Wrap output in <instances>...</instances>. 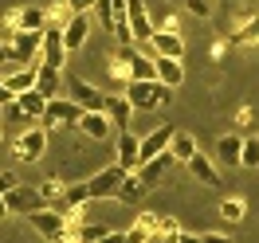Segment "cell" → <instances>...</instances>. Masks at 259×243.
Instances as JSON below:
<instances>
[{"label":"cell","instance_id":"obj_8","mask_svg":"<svg viewBox=\"0 0 259 243\" xmlns=\"http://www.w3.org/2000/svg\"><path fill=\"white\" fill-rule=\"evenodd\" d=\"M4 204H8V216H12V212H16V216H32V212L48 208L44 196H39V188H28V184H20V188H12V192H4Z\"/></svg>","mask_w":259,"mask_h":243},{"label":"cell","instance_id":"obj_27","mask_svg":"<svg viewBox=\"0 0 259 243\" xmlns=\"http://www.w3.org/2000/svg\"><path fill=\"white\" fill-rule=\"evenodd\" d=\"M35 90L51 102V98L59 94V71H51V67H35Z\"/></svg>","mask_w":259,"mask_h":243},{"label":"cell","instance_id":"obj_4","mask_svg":"<svg viewBox=\"0 0 259 243\" xmlns=\"http://www.w3.org/2000/svg\"><path fill=\"white\" fill-rule=\"evenodd\" d=\"M79 118H82V110L71 102V98H51L48 102V110H44V118H39V126L44 130H55V126H71V130H79Z\"/></svg>","mask_w":259,"mask_h":243},{"label":"cell","instance_id":"obj_44","mask_svg":"<svg viewBox=\"0 0 259 243\" xmlns=\"http://www.w3.org/2000/svg\"><path fill=\"white\" fill-rule=\"evenodd\" d=\"M173 243H200V235H193V231H181Z\"/></svg>","mask_w":259,"mask_h":243},{"label":"cell","instance_id":"obj_25","mask_svg":"<svg viewBox=\"0 0 259 243\" xmlns=\"http://www.w3.org/2000/svg\"><path fill=\"white\" fill-rule=\"evenodd\" d=\"M228 43H236V47H259V16L243 20L240 28L228 35Z\"/></svg>","mask_w":259,"mask_h":243},{"label":"cell","instance_id":"obj_33","mask_svg":"<svg viewBox=\"0 0 259 243\" xmlns=\"http://www.w3.org/2000/svg\"><path fill=\"white\" fill-rule=\"evenodd\" d=\"M75 16V12H71V8H67L63 0H59V4H55V8H48V28H63L67 20Z\"/></svg>","mask_w":259,"mask_h":243},{"label":"cell","instance_id":"obj_12","mask_svg":"<svg viewBox=\"0 0 259 243\" xmlns=\"http://www.w3.org/2000/svg\"><path fill=\"white\" fill-rule=\"evenodd\" d=\"M39 47H44V32H16V43H12V55L28 67H39Z\"/></svg>","mask_w":259,"mask_h":243},{"label":"cell","instance_id":"obj_35","mask_svg":"<svg viewBox=\"0 0 259 243\" xmlns=\"http://www.w3.org/2000/svg\"><path fill=\"white\" fill-rule=\"evenodd\" d=\"M126 243H153V231H149V227L142 224V220H138V224H134V227L126 231Z\"/></svg>","mask_w":259,"mask_h":243},{"label":"cell","instance_id":"obj_2","mask_svg":"<svg viewBox=\"0 0 259 243\" xmlns=\"http://www.w3.org/2000/svg\"><path fill=\"white\" fill-rule=\"evenodd\" d=\"M130 173L122 169V165L114 161L106 165V169H98L95 177L87 180V188H91V200H110V196H118V188H122V180H126Z\"/></svg>","mask_w":259,"mask_h":243},{"label":"cell","instance_id":"obj_14","mask_svg":"<svg viewBox=\"0 0 259 243\" xmlns=\"http://www.w3.org/2000/svg\"><path fill=\"white\" fill-rule=\"evenodd\" d=\"M138 157H142V137L130 130H118V165L126 173H138Z\"/></svg>","mask_w":259,"mask_h":243},{"label":"cell","instance_id":"obj_18","mask_svg":"<svg viewBox=\"0 0 259 243\" xmlns=\"http://www.w3.org/2000/svg\"><path fill=\"white\" fill-rule=\"evenodd\" d=\"M134 43H126V47H114V55H110V63H106V71H110V79L114 82H122L126 86L130 82V67H134Z\"/></svg>","mask_w":259,"mask_h":243},{"label":"cell","instance_id":"obj_46","mask_svg":"<svg viewBox=\"0 0 259 243\" xmlns=\"http://www.w3.org/2000/svg\"><path fill=\"white\" fill-rule=\"evenodd\" d=\"M4 216H8V204H4V196H0V220H4Z\"/></svg>","mask_w":259,"mask_h":243},{"label":"cell","instance_id":"obj_3","mask_svg":"<svg viewBox=\"0 0 259 243\" xmlns=\"http://www.w3.org/2000/svg\"><path fill=\"white\" fill-rule=\"evenodd\" d=\"M12 153H16V161H20V165H35V161H44V153H48V130H44V126H35V130H24V133L16 137Z\"/></svg>","mask_w":259,"mask_h":243},{"label":"cell","instance_id":"obj_22","mask_svg":"<svg viewBox=\"0 0 259 243\" xmlns=\"http://www.w3.org/2000/svg\"><path fill=\"white\" fill-rule=\"evenodd\" d=\"M240 149H243V137H240V133H224V137L216 141V165L236 169V165H240Z\"/></svg>","mask_w":259,"mask_h":243},{"label":"cell","instance_id":"obj_31","mask_svg":"<svg viewBox=\"0 0 259 243\" xmlns=\"http://www.w3.org/2000/svg\"><path fill=\"white\" fill-rule=\"evenodd\" d=\"M243 212H247L243 196H228V200H220V216H224V224H240Z\"/></svg>","mask_w":259,"mask_h":243},{"label":"cell","instance_id":"obj_30","mask_svg":"<svg viewBox=\"0 0 259 243\" xmlns=\"http://www.w3.org/2000/svg\"><path fill=\"white\" fill-rule=\"evenodd\" d=\"M87 200H91V188H87V180H79V184H67L63 200H59V212L79 208V204H87Z\"/></svg>","mask_w":259,"mask_h":243},{"label":"cell","instance_id":"obj_42","mask_svg":"<svg viewBox=\"0 0 259 243\" xmlns=\"http://www.w3.org/2000/svg\"><path fill=\"white\" fill-rule=\"evenodd\" d=\"M59 243H82V239H79V227H67V231H63V239H59Z\"/></svg>","mask_w":259,"mask_h":243},{"label":"cell","instance_id":"obj_10","mask_svg":"<svg viewBox=\"0 0 259 243\" xmlns=\"http://www.w3.org/2000/svg\"><path fill=\"white\" fill-rule=\"evenodd\" d=\"M153 20H149V8L142 0H130V35H134V43H149L153 39Z\"/></svg>","mask_w":259,"mask_h":243},{"label":"cell","instance_id":"obj_34","mask_svg":"<svg viewBox=\"0 0 259 243\" xmlns=\"http://www.w3.org/2000/svg\"><path fill=\"white\" fill-rule=\"evenodd\" d=\"M106 235H110V227H102V224H82L79 227L82 243H98V239H106Z\"/></svg>","mask_w":259,"mask_h":243},{"label":"cell","instance_id":"obj_24","mask_svg":"<svg viewBox=\"0 0 259 243\" xmlns=\"http://www.w3.org/2000/svg\"><path fill=\"white\" fill-rule=\"evenodd\" d=\"M4 86H8V94H12V98L35 90V67H16V71L4 79Z\"/></svg>","mask_w":259,"mask_h":243},{"label":"cell","instance_id":"obj_36","mask_svg":"<svg viewBox=\"0 0 259 243\" xmlns=\"http://www.w3.org/2000/svg\"><path fill=\"white\" fill-rule=\"evenodd\" d=\"M185 8H189L196 20H208L212 16V4H208V0H185Z\"/></svg>","mask_w":259,"mask_h":243},{"label":"cell","instance_id":"obj_41","mask_svg":"<svg viewBox=\"0 0 259 243\" xmlns=\"http://www.w3.org/2000/svg\"><path fill=\"white\" fill-rule=\"evenodd\" d=\"M8 59H16V55H12V43H8V39H0V63H8Z\"/></svg>","mask_w":259,"mask_h":243},{"label":"cell","instance_id":"obj_26","mask_svg":"<svg viewBox=\"0 0 259 243\" xmlns=\"http://www.w3.org/2000/svg\"><path fill=\"white\" fill-rule=\"evenodd\" d=\"M153 63H157V82L173 86V90L185 82V67H181V59H153Z\"/></svg>","mask_w":259,"mask_h":243},{"label":"cell","instance_id":"obj_39","mask_svg":"<svg viewBox=\"0 0 259 243\" xmlns=\"http://www.w3.org/2000/svg\"><path fill=\"white\" fill-rule=\"evenodd\" d=\"M4 118H8V122H24V110H20V102H16V98H12L8 106H4Z\"/></svg>","mask_w":259,"mask_h":243},{"label":"cell","instance_id":"obj_47","mask_svg":"<svg viewBox=\"0 0 259 243\" xmlns=\"http://www.w3.org/2000/svg\"><path fill=\"white\" fill-rule=\"evenodd\" d=\"M0 145H4V122H0Z\"/></svg>","mask_w":259,"mask_h":243},{"label":"cell","instance_id":"obj_21","mask_svg":"<svg viewBox=\"0 0 259 243\" xmlns=\"http://www.w3.org/2000/svg\"><path fill=\"white\" fill-rule=\"evenodd\" d=\"M173 165H177V161H173V153L165 149L161 157H153V161H146V165H142V169H138V173H142V180H146L149 188H157V184H161V180H165V173H169Z\"/></svg>","mask_w":259,"mask_h":243},{"label":"cell","instance_id":"obj_17","mask_svg":"<svg viewBox=\"0 0 259 243\" xmlns=\"http://www.w3.org/2000/svg\"><path fill=\"white\" fill-rule=\"evenodd\" d=\"M189 173H193V180H200L204 188H220V184H224V180H220L216 161H212V157H204V153H196L193 161H189Z\"/></svg>","mask_w":259,"mask_h":243},{"label":"cell","instance_id":"obj_43","mask_svg":"<svg viewBox=\"0 0 259 243\" xmlns=\"http://www.w3.org/2000/svg\"><path fill=\"white\" fill-rule=\"evenodd\" d=\"M98 243H126V231H110L106 239H98Z\"/></svg>","mask_w":259,"mask_h":243},{"label":"cell","instance_id":"obj_45","mask_svg":"<svg viewBox=\"0 0 259 243\" xmlns=\"http://www.w3.org/2000/svg\"><path fill=\"white\" fill-rule=\"evenodd\" d=\"M12 102V94H8V86H4V79H0V106H8Z\"/></svg>","mask_w":259,"mask_h":243},{"label":"cell","instance_id":"obj_7","mask_svg":"<svg viewBox=\"0 0 259 243\" xmlns=\"http://www.w3.org/2000/svg\"><path fill=\"white\" fill-rule=\"evenodd\" d=\"M67 43H63V32L59 28H48L44 32V47H39V67H51V71H63L67 63Z\"/></svg>","mask_w":259,"mask_h":243},{"label":"cell","instance_id":"obj_9","mask_svg":"<svg viewBox=\"0 0 259 243\" xmlns=\"http://www.w3.org/2000/svg\"><path fill=\"white\" fill-rule=\"evenodd\" d=\"M71 102H75L82 114H91V110H102V106H106V94L98 90L95 82L75 79V82H71Z\"/></svg>","mask_w":259,"mask_h":243},{"label":"cell","instance_id":"obj_48","mask_svg":"<svg viewBox=\"0 0 259 243\" xmlns=\"http://www.w3.org/2000/svg\"><path fill=\"white\" fill-rule=\"evenodd\" d=\"M255 137H259V133H255Z\"/></svg>","mask_w":259,"mask_h":243},{"label":"cell","instance_id":"obj_11","mask_svg":"<svg viewBox=\"0 0 259 243\" xmlns=\"http://www.w3.org/2000/svg\"><path fill=\"white\" fill-rule=\"evenodd\" d=\"M149 47H153V59H181V55H185V39H181V32L157 28L153 39H149Z\"/></svg>","mask_w":259,"mask_h":243},{"label":"cell","instance_id":"obj_15","mask_svg":"<svg viewBox=\"0 0 259 243\" xmlns=\"http://www.w3.org/2000/svg\"><path fill=\"white\" fill-rule=\"evenodd\" d=\"M102 114L110 118V126L114 130H126L130 126V118H134V106H130V98L126 94H106V106H102Z\"/></svg>","mask_w":259,"mask_h":243},{"label":"cell","instance_id":"obj_16","mask_svg":"<svg viewBox=\"0 0 259 243\" xmlns=\"http://www.w3.org/2000/svg\"><path fill=\"white\" fill-rule=\"evenodd\" d=\"M110 118H106V114L102 110H91V114H82L79 118V133L82 137H91V141H106V137H110Z\"/></svg>","mask_w":259,"mask_h":243},{"label":"cell","instance_id":"obj_20","mask_svg":"<svg viewBox=\"0 0 259 243\" xmlns=\"http://www.w3.org/2000/svg\"><path fill=\"white\" fill-rule=\"evenodd\" d=\"M149 196V184L142 180V173H130L126 180H122V188H118V200L122 204H130V208H142V200Z\"/></svg>","mask_w":259,"mask_h":243},{"label":"cell","instance_id":"obj_29","mask_svg":"<svg viewBox=\"0 0 259 243\" xmlns=\"http://www.w3.org/2000/svg\"><path fill=\"white\" fill-rule=\"evenodd\" d=\"M16 102H20V110H24V118H35V122H39V118H44V110H48V98L39 94V90H28V94H20Z\"/></svg>","mask_w":259,"mask_h":243},{"label":"cell","instance_id":"obj_28","mask_svg":"<svg viewBox=\"0 0 259 243\" xmlns=\"http://www.w3.org/2000/svg\"><path fill=\"white\" fill-rule=\"evenodd\" d=\"M35 188H39V196H44V204H48V208H59V200H63V192H67V184L59 177H44Z\"/></svg>","mask_w":259,"mask_h":243},{"label":"cell","instance_id":"obj_5","mask_svg":"<svg viewBox=\"0 0 259 243\" xmlns=\"http://www.w3.org/2000/svg\"><path fill=\"white\" fill-rule=\"evenodd\" d=\"M4 24L12 32H48V8L39 4H24V8H8Z\"/></svg>","mask_w":259,"mask_h":243},{"label":"cell","instance_id":"obj_40","mask_svg":"<svg viewBox=\"0 0 259 243\" xmlns=\"http://www.w3.org/2000/svg\"><path fill=\"white\" fill-rule=\"evenodd\" d=\"M200 243H232L224 235V231H204V235H200Z\"/></svg>","mask_w":259,"mask_h":243},{"label":"cell","instance_id":"obj_37","mask_svg":"<svg viewBox=\"0 0 259 243\" xmlns=\"http://www.w3.org/2000/svg\"><path fill=\"white\" fill-rule=\"evenodd\" d=\"M12 188H20V177L12 173V169H4V173H0V196L12 192Z\"/></svg>","mask_w":259,"mask_h":243},{"label":"cell","instance_id":"obj_19","mask_svg":"<svg viewBox=\"0 0 259 243\" xmlns=\"http://www.w3.org/2000/svg\"><path fill=\"white\" fill-rule=\"evenodd\" d=\"M63 32V43H67V51H79L82 43H87V35H91V16H71L59 28Z\"/></svg>","mask_w":259,"mask_h":243},{"label":"cell","instance_id":"obj_23","mask_svg":"<svg viewBox=\"0 0 259 243\" xmlns=\"http://www.w3.org/2000/svg\"><path fill=\"white\" fill-rule=\"evenodd\" d=\"M169 153H173V161H177V165H189L200 149H196V137H193V133L177 130V133H173V141H169Z\"/></svg>","mask_w":259,"mask_h":243},{"label":"cell","instance_id":"obj_6","mask_svg":"<svg viewBox=\"0 0 259 243\" xmlns=\"http://www.w3.org/2000/svg\"><path fill=\"white\" fill-rule=\"evenodd\" d=\"M28 224L35 227V235H39V239L59 243V239H63V231H67V216L59 208H39V212L28 216Z\"/></svg>","mask_w":259,"mask_h":243},{"label":"cell","instance_id":"obj_13","mask_svg":"<svg viewBox=\"0 0 259 243\" xmlns=\"http://www.w3.org/2000/svg\"><path fill=\"white\" fill-rule=\"evenodd\" d=\"M169 141H173V130H169V126L149 130L146 137H142V157H138V169H142L146 161H153V157H161L165 149H169Z\"/></svg>","mask_w":259,"mask_h":243},{"label":"cell","instance_id":"obj_38","mask_svg":"<svg viewBox=\"0 0 259 243\" xmlns=\"http://www.w3.org/2000/svg\"><path fill=\"white\" fill-rule=\"evenodd\" d=\"M67 8L75 12V16H87V12H95V0H63Z\"/></svg>","mask_w":259,"mask_h":243},{"label":"cell","instance_id":"obj_32","mask_svg":"<svg viewBox=\"0 0 259 243\" xmlns=\"http://www.w3.org/2000/svg\"><path fill=\"white\" fill-rule=\"evenodd\" d=\"M240 169H259V137H243V149H240Z\"/></svg>","mask_w":259,"mask_h":243},{"label":"cell","instance_id":"obj_1","mask_svg":"<svg viewBox=\"0 0 259 243\" xmlns=\"http://www.w3.org/2000/svg\"><path fill=\"white\" fill-rule=\"evenodd\" d=\"M122 94L130 98L134 110H161V106L173 102V86H165V82H157V79H149V82H126Z\"/></svg>","mask_w":259,"mask_h":243}]
</instances>
